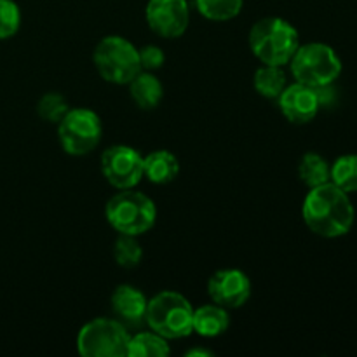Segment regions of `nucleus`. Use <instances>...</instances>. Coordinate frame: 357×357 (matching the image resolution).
Segmentation results:
<instances>
[{"label":"nucleus","mask_w":357,"mask_h":357,"mask_svg":"<svg viewBox=\"0 0 357 357\" xmlns=\"http://www.w3.org/2000/svg\"><path fill=\"white\" fill-rule=\"evenodd\" d=\"M302 215L310 232L324 239H337L351 232L356 209L347 192L328 181L310 188L303 201Z\"/></svg>","instance_id":"1"},{"label":"nucleus","mask_w":357,"mask_h":357,"mask_svg":"<svg viewBox=\"0 0 357 357\" xmlns=\"http://www.w3.org/2000/svg\"><path fill=\"white\" fill-rule=\"evenodd\" d=\"M248 42L261 65L286 66L298 49L300 35L289 21L272 16L251 26Z\"/></svg>","instance_id":"2"},{"label":"nucleus","mask_w":357,"mask_h":357,"mask_svg":"<svg viewBox=\"0 0 357 357\" xmlns=\"http://www.w3.org/2000/svg\"><path fill=\"white\" fill-rule=\"evenodd\" d=\"M105 218L124 236H143L155 225L157 209L149 195L138 190H121L105 206Z\"/></svg>","instance_id":"3"},{"label":"nucleus","mask_w":357,"mask_h":357,"mask_svg":"<svg viewBox=\"0 0 357 357\" xmlns=\"http://www.w3.org/2000/svg\"><path fill=\"white\" fill-rule=\"evenodd\" d=\"M291 75L295 82L319 89L324 86H333L342 73V59L331 45L323 42L300 44L289 61Z\"/></svg>","instance_id":"4"},{"label":"nucleus","mask_w":357,"mask_h":357,"mask_svg":"<svg viewBox=\"0 0 357 357\" xmlns=\"http://www.w3.org/2000/svg\"><path fill=\"white\" fill-rule=\"evenodd\" d=\"M194 307L176 291H160L149 300L145 324L166 340H180L194 333Z\"/></svg>","instance_id":"5"},{"label":"nucleus","mask_w":357,"mask_h":357,"mask_svg":"<svg viewBox=\"0 0 357 357\" xmlns=\"http://www.w3.org/2000/svg\"><path fill=\"white\" fill-rule=\"evenodd\" d=\"M93 61L101 79L117 86H128L142 72L138 49L121 35L101 38L94 47Z\"/></svg>","instance_id":"6"},{"label":"nucleus","mask_w":357,"mask_h":357,"mask_svg":"<svg viewBox=\"0 0 357 357\" xmlns=\"http://www.w3.org/2000/svg\"><path fill=\"white\" fill-rule=\"evenodd\" d=\"M128 328L117 319L98 317L80 328L77 352L84 357H129Z\"/></svg>","instance_id":"7"},{"label":"nucleus","mask_w":357,"mask_h":357,"mask_svg":"<svg viewBox=\"0 0 357 357\" xmlns=\"http://www.w3.org/2000/svg\"><path fill=\"white\" fill-rule=\"evenodd\" d=\"M56 126L61 149L73 157L93 152L100 145L103 135L100 117L89 108H70Z\"/></svg>","instance_id":"8"},{"label":"nucleus","mask_w":357,"mask_h":357,"mask_svg":"<svg viewBox=\"0 0 357 357\" xmlns=\"http://www.w3.org/2000/svg\"><path fill=\"white\" fill-rule=\"evenodd\" d=\"M101 173L117 190L135 188L143 178V155L128 145L110 146L101 153Z\"/></svg>","instance_id":"9"},{"label":"nucleus","mask_w":357,"mask_h":357,"mask_svg":"<svg viewBox=\"0 0 357 357\" xmlns=\"http://www.w3.org/2000/svg\"><path fill=\"white\" fill-rule=\"evenodd\" d=\"M145 20L150 30L164 38H178L190 23V7L187 0H149Z\"/></svg>","instance_id":"10"},{"label":"nucleus","mask_w":357,"mask_h":357,"mask_svg":"<svg viewBox=\"0 0 357 357\" xmlns=\"http://www.w3.org/2000/svg\"><path fill=\"white\" fill-rule=\"evenodd\" d=\"M208 295L223 309H239L250 300L251 281L239 268H222L209 278Z\"/></svg>","instance_id":"11"},{"label":"nucleus","mask_w":357,"mask_h":357,"mask_svg":"<svg viewBox=\"0 0 357 357\" xmlns=\"http://www.w3.org/2000/svg\"><path fill=\"white\" fill-rule=\"evenodd\" d=\"M278 105L281 108L282 115L291 124L298 126L309 124L310 121H314L321 108L317 91L300 82L288 84L281 93V96L278 98Z\"/></svg>","instance_id":"12"},{"label":"nucleus","mask_w":357,"mask_h":357,"mask_svg":"<svg viewBox=\"0 0 357 357\" xmlns=\"http://www.w3.org/2000/svg\"><path fill=\"white\" fill-rule=\"evenodd\" d=\"M146 307H149V300L143 295V291H139L135 286L121 284L112 293V310L115 314V319L121 321L128 330L145 324Z\"/></svg>","instance_id":"13"},{"label":"nucleus","mask_w":357,"mask_h":357,"mask_svg":"<svg viewBox=\"0 0 357 357\" xmlns=\"http://www.w3.org/2000/svg\"><path fill=\"white\" fill-rule=\"evenodd\" d=\"M230 326V316L227 309L209 303L199 309H194L192 317V330L204 338H216L225 333Z\"/></svg>","instance_id":"14"},{"label":"nucleus","mask_w":357,"mask_h":357,"mask_svg":"<svg viewBox=\"0 0 357 357\" xmlns=\"http://www.w3.org/2000/svg\"><path fill=\"white\" fill-rule=\"evenodd\" d=\"M180 174V160L167 150H155L143 157V176L155 185H167Z\"/></svg>","instance_id":"15"},{"label":"nucleus","mask_w":357,"mask_h":357,"mask_svg":"<svg viewBox=\"0 0 357 357\" xmlns=\"http://www.w3.org/2000/svg\"><path fill=\"white\" fill-rule=\"evenodd\" d=\"M129 86L131 100L138 105L142 110H153L159 107L164 98V87L160 80L153 75V72H139Z\"/></svg>","instance_id":"16"},{"label":"nucleus","mask_w":357,"mask_h":357,"mask_svg":"<svg viewBox=\"0 0 357 357\" xmlns=\"http://www.w3.org/2000/svg\"><path fill=\"white\" fill-rule=\"evenodd\" d=\"M253 86L255 91H257L261 98L278 101V98L281 96L284 87L288 86V77H286L284 66H260V68L255 72Z\"/></svg>","instance_id":"17"},{"label":"nucleus","mask_w":357,"mask_h":357,"mask_svg":"<svg viewBox=\"0 0 357 357\" xmlns=\"http://www.w3.org/2000/svg\"><path fill=\"white\" fill-rule=\"evenodd\" d=\"M171 354V347L164 337L155 331H139L131 335L129 340V357H166Z\"/></svg>","instance_id":"18"},{"label":"nucleus","mask_w":357,"mask_h":357,"mask_svg":"<svg viewBox=\"0 0 357 357\" xmlns=\"http://www.w3.org/2000/svg\"><path fill=\"white\" fill-rule=\"evenodd\" d=\"M298 178L302 183L309 188L319 187V185L328 183L331 178V166L323 155L316 152H307L300 159L298 164Z\"/></svg>","instance_id":"19"},{"label":"nucleus","mask_w":357,"mask_h":357,"mask_svg":"<svg viewBox=\"0 0 357 357\" xmlns=\"http://www.w3.org/2000/svg\"><path fill=\"white\" fill-rule=\"evenodd\" d=\"M244 0H195V9L202 17L223 23L239 16Z\"/></svg>","instance_id":"20"},{"label":"nucleus","mask_w":357,"mask_h":357,"mask_svg":"<svg viewBox=\"0 0 357 357\" xmlns=\"http://www.w3.org/2000/svg\"><path fill=\"white\" fill-rule=\"evenodd\" d=\"M331 183L337 185L349 195L357 192V155L347 153L331 164Z\"/></svg>","instance_id":"21"},{"label":"nucleus","mask_w":357,"mask_h":357,"mask_svg":"<svg viewBox=\"0 0 357 357\" xmlns=\"http://www.w3.org/2000/svg\"><path fill=\"white\" fill-rule=\"evenodd\" d=\"M114 258L115 264L122 268H135L136 265H139L143 258V250L138 239L135 236L119 234V239L115 241L114 246Z\"/></svg>","instance_id":"22"},{"label":"nucleus","mask_w":357,"mask_h":357,"mask_svg":"<svg viewBox=\"0 0 357 357\" xmlns=\"http://www.w3.org/2000/svg\"><path fill=\"white\" fill-rule=\"evenodd\" d=\"M68 110L70 105L61 93H45L37 103V114L51 124H58Z\"/></svg>","instance_id":"23"},{"label":"nucleus","mask_w":357,"mask_h":357,"mask_svg":"<svg viewBox=\"0 0 357 357\" xmlns=\"http://www.w3.org/2000/svg\"><path fill=\"white\" fill-rule=\"evenodd\" d=\"M21 26V10L14 0H0V40L14 37Z\"/></svg>","instance_id":"24"},{"label":"nucleus","mask_w":357,"mask_h":357,"mask_svg":"<svg viewBox=\"0 0 357 357\" xmlns=\"http://www.w3.org/2000/svg\"><path fill=\"white\" fill-rule=\"evenodd\" d=\"M138 58L143 72H155V70L162 68L164 61H166V54L162 49L153 44L143 45L142 49H138Z\"/></svg>","instance_id":"25"},{"label":"nucleus","mask_w":357,"mask_h":357,"mask_svg":"<svg viewBox=\"0 0 357 357\" xmlns=\"http://www.w3.org/2000/svg\"><path fill=\"white\" fill-rule=\"evenodd\" d=\"M195 356L208 357V356H213V352L211 351H206V349H192V351L187 352V357H195Z\"/></svg>","instance_id":"26"}]
</instances>
